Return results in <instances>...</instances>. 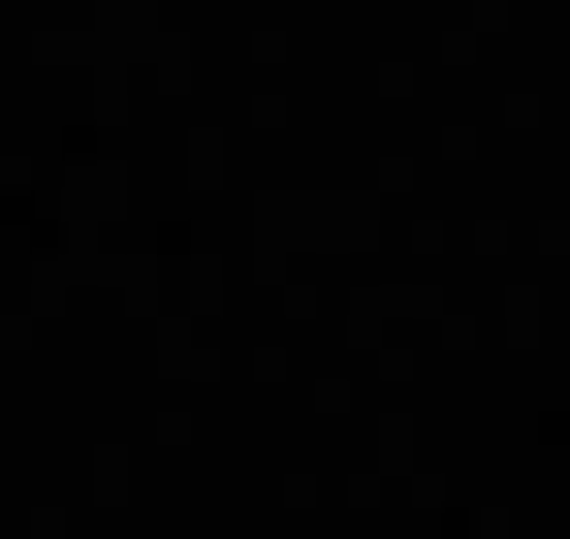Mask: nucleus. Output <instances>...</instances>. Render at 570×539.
<instances>
[]
</instances>
